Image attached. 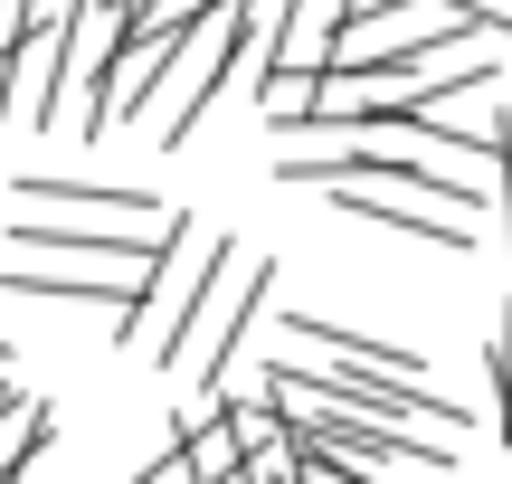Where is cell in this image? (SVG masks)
<instances>
[{
	"label": "cell",
	"instance_id": "cell-1",
	"mask_svg": "<svg viewBox=\"0 0 512 484\" xmlns=\"http://www.w3.org/2000/svg\"><path fill=\"white\" fill-rule=\"evenodd\" d=\"M266 285H275V257H247V247H219V276L200 285V304H190L181 323H171L162 342H152V361L162 371H190L200 390H219L228 361H238L247 323L266 314Z\"/></svg>",
	"mask_w": 512,
	"mask_h": 484
},
{
	"label": "cell",
	"instance_id": "cell-4",
	"mask_svg": "<svg viewBox=\"0 0 512 484\" xmlns=\"http://www.w3.org/2000/svg\"><path fill=\"white\" fill-rule=\"evenodd\" d=\"M48 428H57V418H48V399H0V475H19V466H29V456L38 447H48Z\"/></svg>",
	"mask_w": 512,
	"mask_h": 484
},
{
	"label": "cell",
	"instance_id": "cell-2",
	"mask_svg": "<svg viewBox=\"0 0 512 484\" xmlns=\"http://www.w3.org/2000/svg\"><path fill=\"white\" fill-rule=\"evenodd\" d=\"M19 209H67V219H124V228H152L162 200L152 190H114V181H19Z\"/></svg>",
	"mask_w": 512,
	"mask_h": 484
},
{
	"label": "cell",
	"instance_id": "cell-5",
	"mask_svg": "<svg viewBox=\"0 0 512 484\" xmlns=\"http://www.w3.org/2000/svg\"><path fill=\"white\" fill-rule=\"evenodd\" d=\"M494 390H503V456H512V304H503V314H494Z\"/></svg>",
	"mask_w": 512,
	"mask_h": 484
},
{
	"label": "cell",
	"instance_id": "cell-3",
	"mask_svg": "<svg viewBox=\"0 0 512 484\" xmlns=\"http://www.w3.org/2000/svg\"><path fill=\"white\" fill-rule=\"evenodd\" d=\"M256 114L285 124V133L323 124V67H304V57H266V67H256Z\"/></svg>",
	"mask_w": 512,
	"mask_h": 484
}]
</instances>
